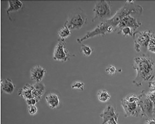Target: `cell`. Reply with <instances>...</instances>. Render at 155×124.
<instances>
[{
	"label": "cell",
	"mask_w": 155,
	"mask_h": 124,
	"mask_svg": "<svg viewBox=\"0 0 155 124\" xmlns=\"http://www.w3.org/2000/svg\"><path fill=\"white\" fill-rule=\"evenodd\" d=\"M81 49L83 54L85 57L90 56L93 52V49L91 47L84 44L81 45Z\"/></svg>",
	"instance_id": "obj_20"
},
{
	"label": "cell",
	"mask_w": 155,
	"mask_h": 124,
	"mask_svg": "<svg viewBox=\"0 0 155 124\" xmlns=\"http://www.w3.org/2000/svg\"><path fill=\"white\" fill-rule=\"evenodd\" d=\"M98 100L102 103H106L109 100L111 96L106 90H103L99 91L97 94Z\"/></svg>",
	"instance_id": "obj_19"
},
{
	"label": "cell",
	"mask_w": 155,
	"mask_h": 124,
	"mask_svg": "<svg viewBox=\"0 0 155 124\" xmlns=\"http://www.w3.org/2000/svg\"><path fill=\"white\" fill-rule=\"evenodd\" d=\"M121 105L124 109L125 116L137 117L142 116V111L138 102H130L124 98L122 99Z\"/></svg>",
	"instance_id": "obj_9"
},
{
	"label": "cell",
	"mask_w": 155,
	"mask_h": 124,
	"mask_svg": "<svg viewBox=\"0 0 155 124\" xmlns=\"http://www.w3.org/2000/svg\"><path fill=\"white\" fill-rule=\"evenodd\" d=\"M84 84L81 82H77L73 83L71 86L73 89H76L83 91L84 90Z\"/></svg>",
	"instance_id": "obj_22"
},
{
	"label": "cell",
	"mask_w": 155,
	"mask_h": 124,
	"mask_svg": "<svg viewBox=\"0 0 155 124\" xmlns=\"http://www.w3.org/2000/svg\"><path fill=\"white\" fill-rule=\"evenodd\" d=\"M45 99L48 106L51 109H57L60 105L59 96L55 93L48 94L45 96Z\"/></svg>",
	"instance_id": "obj_14"
},
{
	"label": "cell",
	"mask_w": 155,
	"mask_h": 124,
	"mask_svg": "<svg viewBox=\"0 0 155 124\" xmlns=\"http://www.w3.org/2000/svg\"><path fill=\"white\" fill-rule=\"evenodd\" d=\"M46 73V69L43 67L39 65H36L31 70L30 78L35 83L41 82Z\"/></svg>",
	"instance_id": "obj_11"
},
{
	"label": "cell",
	"mask_w": 155,
	"mask_h": 124,
	"mask_svg": "<svg viewBox=\"0 0 155 124\" xmlns=\"http://www.w3.org/2000/svg\"><path fill=\"white\" fill-rule=\"evenodd\" d=\"M133 67L137 72L133 82L138 86H142L145 82L150 81L155 78V62L149 55L143 54L135 57Z\"/></svg>",
	"instance_id": "obj_1"
},
{
	"label": "cell",
	"mask_w": 155,
	"mask_h": 124,
	"mask_svg": "<svg viewBox=\"0 0 155 124\" xmlns=\"http://www.w3.org/2000/svg\"><path fill=\"white\" fill-rule=\"evenodd\" d=\"M33 85L34 88L32 91L33 98L36 99L38 102L42 99L45 92V85L41 82L35 83Z\"/></svg>",
	"instance_id": "obj_13"
},
{
	"label": "cell",
	"mask_w": 155,
	"mask_h": 124,
	"mask_svg": "<svg viewBox=\"0 0 155 124\" xmlns=\"http://www.w3.org/2000/svg\"><path fill=\"white\" fill-rule=\"evenodd\" d=\"M70 55L64 40L59 39L54 49L53 59L62 62L67 61Z\"/></svg>",
	"instance_id": "obj_8"
},
{
	"label": "cell",
	"mask_w": 155,
	"mask_h": 124,
	"mask_svg": "<svg viewBox=\"0 0 155 124\" xmlns=\"http://www.w3.org/2000/svg\"><path fill=\"white\" fill-rule=\"evenodd\" d=\"M33 88V84L29 83L26 84L19 90L18 94L21 96L25 101L33 98L32 95V91Z\"/></svg>",
	"instance_id": "obj_16"
},
{
	"label": "cell",
	"mask_w": 155,
	"mask_h": 124,
	"mask_svg": "<svg viewBox=\"0 0 155 124\" xmlns=\"http://www.w3.org/2000/svg\"><path fill=\"white\" fill-rule=\"evenodd\" d=\"M151 31L148 30L134 33L133 37L134 49L137 52L139 53L145 49L147 50Z\"/></svg>",
	"instance_id": "obj_6"
},
{
	"label": "cell",
	"mask_w": 155,
	"mask_h": 124,
	"mask_svg": "<svg viewBox=\"0 0 155 124\" xmlns=\"http://www.w3.org/2000/svg\"><path fill=\"white\" fill-rule=\"evenodd\" d=\"M106 72L108 74L112 75L116 72V69L114 66L113 65H110L107 68Z\"/></svg>",
	"instance_id": "obj_25"
},
{
	"label": "cell",
	"mask_w": 155,
	"mask_h": 124,
	"mask_svg": "<svg viewBox=\"0 0 155 124\" xmlns=\"http://www.w3.org/2000/svg\"><path fill=\"white\" fill-rule=\"evenodd\" d=\"M147 50L152 53L155 54V45L148 47Z\"/></svg>",
	"instance_id": "obj_29"
},
{
	"label": "cell",
	"mask_w": 155,
	"mask_h": 124,
	"mask_svg": "<svg viewBox=\"0 0 155 124\" xmlns=\"http://www.w3.org/2000/svg\"><path fill=\"white\" fill-rule=\"evenodd\" d=\"M1 85L2 91L6 94H11L15 91V85L10 79L2 80Z\"/></svg>",
	"instance_id": "obj_15"
},
{
	"label": "cell",
	"mask_w": 155,
	"mask_h": 124,
	"mask_svg": "<svg viewBox=\"0 0 155 124\" xmlns=\"http://www.w3.org/2000/svg\"><path fill=\"white\" fill-rule=\"evenodd\" d=\"M71 30L65 25L58 32V34L60 39L65 40L68 38L71 34Z\"/></svg>",
	"instance_id": "obj_18"
},
{
	"label": "cell",
	"mask_w": 155,
	"mask_h": 124,
	"mask_svg": "<svg viewBox=\"0 0 155 124\" xmlns=\"http://www.w3.org/2000/svg\"><path fill=\"white\" fill-rule=\"evenodd\" d=\"M87 20L85 11L81 8H77L73 10L64 25L71 31L79 30L87 24Z\"/></svg>",
	"instance_id": "obj_3"
},
{
	"label": "cell",
	"mask_w": 155,
	"mask_h": 124,
	"mask_svg": "<svg viewBox=\"0 0 155 124\" xmlns=\"http://www.w3.org/2000/svg\"><path fill=\"white\" fill-rule=\"evenodd\" d=\"M107 123L108 124H118L117 121L114 119H112L109 120Z\"/></svg>",
	"instance_id": "obj_30"
},
{
	"label": "cell",
	"mask_w": 155,
	"mask_h": 124,
	"mask_svg": "<svg viewBox=\"0 0 155 124\" xmlns=\"http://www.w3.org/2000/svg\"><path fill=\"white\" fill-rule=\"evenodd\" d=\"M94 17L92 22L99 20L102 22L110 18L111 15V4L109 1H98L95 4L93 10Z\"/></svg>",
	"instance_id": "obj_4"
},
{
	"label": "cell",
	"mask_w": 155,
	"mask_h": 124,
	"mask_svg": "<svg viewBox=\"0 0 155 124\" xmlns=\"http://www.w3.org/2000/svg\"><path fill=\"white\" fill-rule=\"evenodd\" d=\"M149 84L150 90L155 91V78L149 82Z\"/></svg>",
	"instance_id": "obj_27"
},
{
	"label": "cell",
	"mask_w": 155,
	"mask_h": 124,
	"mask_svg": "<svg viewBox=\"0 0 155 124\" xmlns=\"http://www.w3.org/2000/svg\"><path fill=\"white\" fill-rule=\"evenodd\" d=\"M38 110V108L35 105L28 106V112L31 116L35 115L37 113Z\"/></svg>",
	"instance_id": "obj_23"
},
{
	"label": "cell",
	"mask_w": 155,
	"mask_h": 124,
	"mask_svg": "<svg viewBox=\"0 0 155 124\" xmlns=\"http://www.w3.org/2000/svg\"><path fill=\"white\" fill-rule=\"evenodd\" d=\"M137 18L132 15L126 16L120 22L116 28L115 31H117L118 33L123 28L128 27L135 32L142 25L141 23L137 20Z\"/></svg>",
	"instance_id": "obj_10"
},
{
	"label": "cell",
	"mask_w": 155,
	"mask_h": 124,
	"mask_svg": "<svg viewBox=\"0 0 155 124\" xmlns=\"http://www.w3.org/2000/svg\"><path fill=\"white\" fill-rule=\"evenodd\" d=\"M9 6L7 10V13L10 19L9 16L10 12L17 11L21 9L23 7V4L20 1H8Z\"/></svg>",
	"instance_id": "obj_17"
},
{
	"label": "cell",
	"mask_w": 155,
	"mask_h": 124,
	"mask_svg": "<svg viewBox=\"0 0 155 124\" xmlns=\"http://www.w3.org/2000/svg\"><path fill=\"white\" fill-rule=\"evenodd\" d=\"M134 32L130 28L125 27L123 28L118 33V34H121L124 37L131 36H133Z\"/></svg>",
	"instance_id": "obj_21"
},
{
	"label": "cell",
	"mask_w": 155,
	"mask_h": 124,
	"mask_svg": "<svg viewBox=\"0 0 155 124\" xmlns=\"http://www.w3.org/2000/svg\"><path fill=\"white\" fill-rule=\"evenodd\" d=\"M146 96L149 100L155 105V91L150 90L146 93Z\"/></svg>",
	"instance_id": "obj_24"
},
{
	"label": "cell",
	"mask_w": 155,
	"mask_h": 124,
	"mask_svg": "<svg viewBox=\"0 0 155 124\" xmlns=\"http://www.w3.org/2000/svg\"><path fill=\"white\" fill-rule=\"evenodd\" d=\"M143 7L139 5L135 4L134 1H127L124 5L118 10L112 18L106 21L115 30L120 22L124 18L129 15L138 17L143 13Z\"/></svg>",
	"instance_id": "obj_2"
},
{
	"label": "cell",
	"mask_w": 155,
	"mask_h": 124,
	"mask_svg": "<svg viewBox=\"0 0 155 124\" xmlns=\"http://www.w3.org/2000/svg\"><path fill=\"white\" fill-rule=\"evenodd\" d=\"M145 124H155V118L148 119L146 120Z\"/></svg>",
	"instance_id": "obj_28"
},
{
	"label": "cell",
	"mask_w": 155,
	"mask_h": 124,
	"mask_svg": "<svg viewBox=\"0 0 155 124\" xmlns=\"http://www.w3.org/2000/svg\"><path fill=\"white\" fill-rule=\"evenodd\" d=\"M109 25L106 21L102 22L93 30L87 32L82 38L78 39L77 42L81 44L87 39L98 36L104 35L109 33L108 28Z\"/></svg>",
	"instance_id": "obj_7"
},
{
	"label": "cell",
	"mask_w": 155,
	"mask_h": 124,
	"mask_svg": "<svg viewBox=\"0 0 155 124\" xmlns=\"http://www.w3.org/2000/svg\"><path fill=\"white\" fill-rule=\"evenodd\" d=\"M25 102L28 106L35 105L38 102L36 99L34 98L28 99V100H25Z\"/></svg>",
	"instance_id": "obj_26"
},
{
	"label": "cell",
	"mask_w": 155,
	"mask_h": 124,
	"mask_svg": "<svg viewBox=\"0 0 155 124\" xmlns=\"http://www.w3.org/2000/svg\"><path fill=\"white\" fill-rule=\"evenodd\" d=\"M139 104L142 111L141 117L153 118L155 113V105L147 98L145 91H142L138 96Z\"/></svg>",
	"instance_id": "obj_5"
},
{
	"label": "cell",
	"mask_w": 155,
	"mask_h": 124,
	"mask_svg": "<svg viewBox=\"0 0 155 124\" xmlns=\"http://www.w3.org/2000/svg\"><path fill=\"white\" fill-rule=\"evenodd\" d=\"M103 119L102 124H105L112 119L118 121L119 114L116 113L115 108L111 105L108 106L100 115Z\"/></svg>",
	"instance_id": "obj_12"
}]
</instances>
